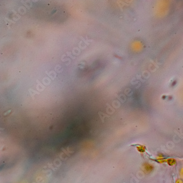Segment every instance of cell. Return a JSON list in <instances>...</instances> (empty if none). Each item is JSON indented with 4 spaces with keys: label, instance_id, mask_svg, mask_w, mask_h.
Wrapping results in <instances>:
<instances>
[{
    "label": "cell",
    "instance_id": "obj_1",
    "mask_svg": "<svg viewBox=\"0 0 183 183\" xmlns=\"http://www.w3.org/2000/svg\"><path fill=\"white\" fill-rule=\"evenodd\" d=\"M143 168H144V171L146 172V173H151L153 169L152 165L148 163H145L144 166H143Z\"/></svg>",
    "mask_w": 183,
    "mask_h": 183
},
{
    "label": "cell",
    "instance_id": "obj_3",
    "mask_svg": "<svg viewBox=\"0 0 183 183\" xmlns=\"http://www.w3.org/2000/svg\"><path fill=\"white\" fill-rule=\"evenodd\" d=\"M29 92H30V95L33 98V99H34V96L35 95V94H40V93H39V92H37V91H35V90H33L32 89H29Z\"/></svg>",
    "mask_w": 183,
    "mask_h": 183
},
{
    "label": "cell",
    "instance_id": "obj_2",
    "mask_svg": "<svg viewBox=\"0 0 183 183\" xmlns=\"http://www.w3.org/2000/svg\"><path fill=\"white\" fill-rule=\"evenodd\" d=\"M98 115H99L100 119H101V121H102L103 123H104L105 122L104 119L105 118V117H109V115L105 114V113H103L102 112H101V111H98Z\"/></svg>",
    "mask_w": 183,
    "mask_h": 183
}]
</instances>
